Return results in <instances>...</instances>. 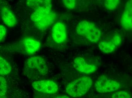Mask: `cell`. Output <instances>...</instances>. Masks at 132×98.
<instances>
[{
	"mask_svg": "<svg viewBox=\"0 0 132 98\" xmlns=\"http://www.w3.org/2000/svg\"><path fill=\"white\" fill-rule=\"evenodd\" d=\"M123 41L122 37L118 33H115L110 36L99 41L98 46L100 50L105 54L114 52L120 46Z\"/></svg>",
	"mask_w": 132,
	"mask_h": 98,
	"instance_id": "cell-6",
	"label": "cell"
},
{
	"mask_svg": "<svg viewBox=\"0 0 132 98\" xmlns=\"http://www.w3.org/2000/svg\"><path fill=\"white\" fill-rule=\"evenodd\" d=\"M32 86L37 91L48 94H55L57 92L59 89L56 83L47 80L34 81L32 84Z\"/></svg>",
	"mask_w": 132,
	"mask_h": 98,
	"instance_id": "cell-7",
	"label": "cell"
},
{
	"mask_svg": "<svg viewBox=\"0 0 132 98\" xmlns=\"http://www.w3.org/2000/svg\"><path fill=\"white\" fill-rule=\"evenodd\" d=\"M24 70L27 77L36 79L47 74L48 68L45 59L37 56L31 57L27 60Z\"/></svg>",
	"mask_w": 132,
	"mask_h": 98,
	"instance_id": "cell-2",
	"label": "cell"
},
{
	"mask_svg": "<svg viewBox=\"0 0 132 98\" xmlns=\"http://www.w3.org/2000/svg\"><path fill=\"white\" fill-rule=\"evenodd\" d=\"M120 1L118 0H108L104 2V7L108 10L113 11L117 8Z\"/></svg>",
	"mask_w": 132,
	"mask_h": 98,
	"instance_id": "cell-16",
	"label": "cell"
},
{
	"mask_svg": "<svg viewBox=\"0 0 132 98\" xmlns=\"http://www.w3.org/2000/svg\"><path fill=\"white\" fill-rule=\"evenodd\" d=\"M95 87L96 91L104 94L117 91L120 88L121 85L117 81L102 75L96 81Z\"/></svg>",
	"mask_w": 132,
	"mask_h": 98,
	"instance_id": "cell-5",
	"label": "cell"
},
{
	"mask_svg": "<svg viewBox=\"0 0 132 98\" xmlns=\"http://www.w3.org/2000/svg\"><path fill=\"white\" fill-rule=\"evenodd\" d=\"M52 39L58 44L65 43L68 38L67 30L65 25L58 21L53 25L51 31Z\"/></svg>",
	"mask_w": 132,
	"mask_h": 98,
	"instance_id": "cell-8",
	"label": "cell"
},
{
	"mask_svg": "<svg viewBox=\"0 0 132 98\" xmlns=\"http://www.w3.org/2000/svg\"><path fill=\"white\" fill-rule=\"evenodd\" d=\"M122 28L127 31L132 29V2L128 1L126 4L124 10L121 18Z\"/></svg>",
	"mask_w": 132,
	"mask_h": 98,
	"instance_id": "cell-11",
	"label": "cell"
},
{
	"mask_svg": "<svg viewBox=\"0 0 132 98\" xmlns=\"http://www.w3.org/2000/svg\"><path fill=\"white\" fill-rule=\"evenodd\" d=\"M53 98H70L68 96H67V95H59V96H57V97H55Z\"/></svg>",
	"mask_w": 132,
	"mask_h": 98,
	"instance_id": "cell-20",
	"label": "cell"
},
{
	"mask_svg": "<svg viewBox=\"0 0 132 98\" xmlns=\"http://www.w3.org/2000/svg\"><path fill=\"white\" fill-rule=\"evenodd\" d=\"M76 31L78 35L92 43L99 42L101 37L100 29L95 24L87 20L80 21L76 26Z\"/></svg>",
	"mask_w": 132,
	"mask_h": 98,
	"instance_id": "cell-4",
	"label": "cell"
},
{
	"mask_svg": "<svg viewBox=\"0 0 132 98\" xmlns=\"http://www.w3.org/2000/svg\"><path fill=\"white\" fill-rule=\"evenodd\" d=\"M73 66L75 69L78 71L86 74L95 73L98 69L96 65L89 63L81 57H78L75 58Z\"/></svg>",
	"mask_w": 132,
	"mask_h": 98,
	"instance_id": "cell-10",
	"label": "cell"
},
{
	"mask_svg": "<svg viewBox=\"0 0 132 98\" xmlns=\"http://www.w3.org/2000/svg\"><path fill=\"white\" fill-rule=\"evenodd\" d=\"M1 16L2 21L7 27L13 28L16 26L17 23L16 18L13 12L8 6L2 7Z\"/></svg>",
	"mask_w": 132,
	"mask_h": 98,
	"instance_id": "cell-12",
	"label": "cell"
},
{
	"mask_svg": "<svg viewBox=\"0 0 132 98\" xmlns=\"http://www.w3.org/2000/svg\"><path fill=\"white\" fill-rule=\"evenodd\" d=\"M64 6L69 9H74L76 7V2L75 0H64L62 1Z\"/></svg>",
	"mask_w": 132,
	"mask_h": 98,
	"instance_id": "cell-18",
	"label": "cell"
},
{
	"mask_svg": "<svg viewBox=\"0 0 132 98\" xmlns=\"http://www.w3.org/2000/svg\"><path fill=\"white\" fill-rule=\"evenodd\" d=\"M12 71V67L9 62L0 56V75L9 74Z\"/></svg>",
	"mask_w": 132,
	"mask_h": 98,
	"instance_id": "cell-13",
	"label": "cell"
},
{
	"mask_svg": "<svg viewBox=\"0 0 132 98\" xmlns=\"http://www.w3.org/2000/svg\"><path fill=\"white\" fill-rule=\"evenodd\" d=\"M7 35V29L2 25L0 24V42L4 41Z\"/></svg>",
	"mask_w": 132,
	"mask_h": 98,
	"instance_id": "cell-19",
	"label": "cell"
},
{
	"mask_svg": "<svg viewBox=\"0 0 132 98\" xmlns=\"http://www.w3.org/2000/svg\"><path fill=\"white\" fill-rule=\"evenodd\" d=\"M52 4L35 9L30 16V19L36 28L41 31H45L54 24L57 14L52 10Z\"/></svg>",
	"mask_w": 132,
	"mask_h": 98,
	"instance_id": "cell-1",
	"label": "cell"
},
{
	"mask_svg": "<svg viewBox=\"0 0 132 98\" xmlns=\"http://www.w3.org/2000/svg\"><path fill=\"white\" fill-rule=\"evenodd\" d=\"M93 84L92 79L82 76L68 83L66 88V93L71 97L78 98L83 96L90 90Z\"/></svg>",
	"mask_w": 132,
	"mask_h": 98,
	"instance_id": "cell-3",
	"label": "cell"
},
{
	"mask_svg": "<svg viewBox=\"0 0 132 98\" xmlns=\"http://www.w3.org/2000/svg\"><path fill=\"white\" fill-rule=\"evenodd\" d=\"M27 4L29 7H32L35 9L38 7L48 5L52 4L51 1H27Z\"/></svg>",
	"mask_w": 132,
	"mask_h": 98,
	"instance_id": "cell-14",
	"label": "cell"
},
{
	"mask_svg": "<svg viewBox=\"0 0 132 98\" xmlns=\"http://www.w3.org/2000/svg\"><path fill=\"white\" fill-rule=\"evenodd\" d=\"M20 47L23 52L26 55H33L40 50L41 43L34 38L26 37L21 41Z\"/></svg>",
	"mask_w": 132,
	"mask_h": 98,
	"instance_id": "cell-9",
	"label": "cell"
},
{
	"mask_svg": "<svg viewBox=\"0 0 132 98\" xmlns=\"http://www.w3.org/2000/svg\"><path fill=\"white\" fill-rule=\"evenodd\" d=\"M7 91V80L4 77L0 75V98L5 96Z\"/></svg>",
	"mask_w": 132,
	"mask_h": 98,
	"instance_id": "cell-15",
	"label": "cell"
},
{
	"mask_svg": "<svg viewBox=\"0 0 132 98\" xmlns=\"http://www.w3.org/2000/svg\"><path fill=\"white\" fill-rule=\"evenodd\" d=\"M112 98H131V96L127 92L120 91L115 92L113 94Z\"/></svg>",
	"mask_w": 132,
	"mask_h": 98,
	"instance_id": "cell-17",
	"label": "cell"
}]
</instances>
